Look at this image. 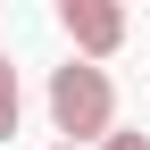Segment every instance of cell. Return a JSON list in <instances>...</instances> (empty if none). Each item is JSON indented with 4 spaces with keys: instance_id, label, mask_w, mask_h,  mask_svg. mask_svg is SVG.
Wrapping results in <instances>:
<instances>
[{
    "instance_id": "cell-4",
    "label": "cell",
    "mask_w": 150,
    "mask_h": 150,
    "mask_svg": "<svg viewBox=\"0 0 150 150\" xmlns=\"http://www.w3.org/2000/svg\"><path fill=\"white\" fill-rule=\"evenodd\" d=\"M100 150H150V134H108Z\"/></svg>"
},
{
    "instance_id": "cell-2",
    "label": "cell",
    "mask_w": 150,
    "mask_h": 150,
    "mask_svg": "<svg viewBox=\"0 0 150 150\" xmlns=\"http://www.w3.org/2000/svg\"><path fill=\"white\" fill-rule=\"evenodd\" d=\"M59 33L75 42V59H117L125 50V8L117 0H59Z\"/></svg>"
},
{
    "instance_id": "cell-1",
    "label": "cell",
    "mask_w": 150,
    "mask_h": 150,
    "mask_svg": "<svg viewBox=\"0 0 150 150\" xmlns=\"http://www.w3.org/2000/svg\"><path fill=\"white\" fill-rule=\"evenodd\" d=\"M50 125H59V142H75V150L117 134V83H108V67H92V59L50 67Z\"/></svg>"
},
{
    "instance_id": "cell-3",
    "label": "cell",
    "mask_w": 150,
    "mask_h": 150,
    "mask_svg": "<svg viewBox=\"0 0 150 150\" xmlns=\"http://www.w3.org/2000/svg\"><path fill=\"white\" fill-rule=\"evenodd\" d=\"M17 117H25V83H17V67L0 59V142L17 134Z\"/></svg>"
},
{
    "instance_id": "cell-5",
    "label": "cell",
    "mask_w": 150,
    "mask_h": 150,
    "mask_svg": "<svg viewBox=\"0 0 150 150\" xmlns=\"http://www.w3.org/2000/svg\"><path fill=\"white\" fill-rule=\"evenodd\" d=\"M50 150H75V142H50Z\"/></svg>"
}]
</instances>
